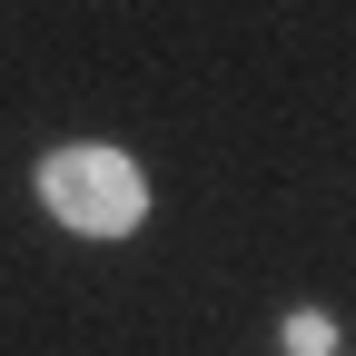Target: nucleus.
Listing matches in <instances>:
<instances>
[{
  "label": "nucleus",
  "instance_id": "obj_1",
  "mask_svg": "<svg viewBox=\"0 0 356 356\" xmlns=\"http://www.w3.org/2000/svg\"><path fill=\"white\" fill-rule=\"evenodd\" d=\"M40 198H50V218L79 228V238H129L149 218V178L119 149H50L40 159Z\"/></svg>",
  "mask_w": 356,
  "mask_h": 356
},
{
  "label": "nucleus",
  "instance_id": "obj_2",
  "mask_svg": "<svg viewBox=\"0 0 356 356\" xmlns=\"http://www.w3.org/2000/svg\"><path fill=\"white\" fill-rule=\"evenodd\" d=\"M287 346H297V356H327L337 327H327V317H287Z\"/></svg>",
  "mask_w": 356,
  "mask_h": 356
}]
</instances>
